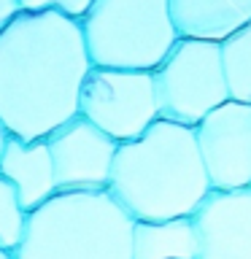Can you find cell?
Returning a JSON list of instances; mask_svg holds the SVG:
<instances>
[{"instance_id":"10","label":"cell","mask_w":251,"mask_h":259,"mask_svg":"<svg viewBox=\"0 0 251 259\" xmlns=\"http://www.w3.org/2000/svg\"><path fill=\"white\" fill-rule=\"evenodd\" d=\"M0 176L16 189V197L27 213L40 208L57 194L54 162L46 138L22 141V138L11 135L3 151V159H0Z\"/></svg>"},{"instance_id":"8","label":"cell","mask_w":251,"mask_h":259,"mask_svg":"<svg viewBox=\"0 0 251 259\" xmlns=\"http://www.w3.org/2000/svg\"><path fill=\"white\" fill-rule=\"evenodd\" d=\"M54 162L57 192H105L119 143L84 116H73L46 138Z\"/></svg>"},{"instance_id":"14","label":"cell","mask_w":251,"mask_h":259,"mask_svg":"<svg viewBox=\"0 0 251 259\" xmlns=\"http://www.w3.org/2000/svg\"><path fill=\"white\" fill-rule=\"evenodd\" d=\"M27 227V210L22 208L16 189L0 176V248L16 251L24 238Z\"/></svg>"},{"instance_id":"2","label":"cell","mask_w":251,"mask_h":259,"mask_svg":"<svg viewBox=\"0 0 251 259\" xmlns=\"http://www.w3.org/2000/svg\"><path fill=\"white\" fill-rule=\"evenodd\" d=\"M108 192L135 222L192 216L211 194L194 127L157 119L141 138L119 143Z\"/></svg>"},{"instance_id":"16","label":"cell","mask_w":251,"mask_h":259,"mask_svg":"<svg viewBox=\"0 0 251 259\" xmlns=\"http://www.w3.org/2000/svg\"><path fill=\"white\" fill-rule=\"evenodd\" d=\"M19 14H22L19 0H0V32H3Z\"/></svg>"},{"instance_id":"17","label":"cell","mask_w":251,"mask_h":259,"mask_svg":"<svg viewBox=\"0 0 251 259\" xmlns=\"http://www.w3.org/2000/svg\"><path fill=\"white\" fill-rule=\"evenodd\" d=\"M8 138H11V133H8L6 124L0 121V159H3V151H6V146H8Z\"/></svg>"},{"instance_id":"1","label":"cell","mask_w":251,"mask_h":259,"mask_svg":"<svg viewBox=\"0 0 251 259\" xmlns=\"http://www.w3.org/2000/svg\"><path fill=\"white\" fill-rule=\"evenodd\" d=\"M92 70L78 19L22 11L0 32V121L14 138H49L78 116V95Z\"/></svg>"},{"instance_id":"12","label":"cell","mask_w":251,"mask_h":259,"mask_svg":"<svg viewBox=\"0 0 251 259\" xmlns=\"http://www.w3.org/2000/svg\"><path fill=\"white\" fill-rule=\"evenodd\" d=\"M133 259H197V230L192 216L135 222Z\"/></svg>"},{"instance_id":"11","label":"cell","mask_w":251,"mask_h":259,"mask_svg":"<svg viewBox=\"0 0 251 259\" xmlns=\"http://www.w3.org/2000/svg\"><path fill=\"white\" fill-rule=\"evenodd\" d=\"M181 38L219 40L251 22V0H170Z\"/></svg>"},{"instance_id":"4","label":"cell","mask_w":251,"mask_h":259,"mask_svg":"<svg viewBox=\"0 0 251 259\" xmlns=\"http://www.w3.org/2000/svg\"><path fill=\"white\" fill-rule=\"evenodd\" d=\"M78 24L95 68L157 70L181 38L170 0H95Z\"/></svg>"},{"instance_id":"13","label":"cell","mask_w":251,"mask_h":259,"mask_svg":"<svg viewBox=\"0 0 251 259\" xmlns=\"http://www.w3.org/2000/svg\"><path fill=\"white\" fill-rule=\"evenodd\" d=\"M222 60L230 100L251 105V22L222 40Z\"/></svg>"},{"instance_id":"3","label":"cell","mask_w":251,"mask_h":259,"mask_svg":"<svg viewBox=\"0 0 251 259\" xmlns=\"http://www.w3.org/2000/svg\"><path fill=\"white\" fill-rule=\"evenodd\" d=\"M135 219L111 192H57L27 213L14 259H133Z\"/></svg>"},{"instance_id":"18","label":"cell","mask_w":251,"mask_h":259,"mask_svg":"<svg viewBox=\"0 0 251 259\" xmlns=\"http://www.w3.org/2000/svg\"><path fill=\"white\" fill-rule=\"evenodd\" d=\"M0 259H14V251H6V248H0Z\"/></svg>"},{"instance_id":"7","label":"cell","mask_w":251,"mask_h":259,"mask_svg":"<svg viewBox=\"0 0 251 259\" xmlns=\"http://www.w3.org/2000/svg\"><path fill=\"white\" fill-rule=\"evenodd\" d=\"M211 189L251 186V105L227 100L194 127Z\"/></svg>"},{"instance_id":"15","label":"cell","mask_w":251,"mask_h":259,"mask_svg":"<svg viewBox=\"0 0 251 259\" xmlns=\"http://www.w3.org/2000/svg\"><path fill=\"white\" fill-rule=\"evenodd\" d=\"M95 0H19L22 11H30V14H40V11H57V14H65L70 19H81L89 6Z\"/></svg>"},{"instance_id":"5","label":"cell","mask_w":251,"mask_h":259,"mask_svg":"<svg viewBox=\"0 0 251 259\" xmlns=\"http://www.w3.org/2000/svg\"><path fill=\"white\" fill-rule=\"evenodd\" d=\"M154 84L162 119L197 127L214 108L230 100L222 44L178 38V44L154 70Z\"/></svg>"},{"instance_id":"6","label":"cell","mask_w":251,"mask_h":259,"mask_svg":"<svg viewBox=\"0 0 251 259\" xmlns=\"http://www.w3.org/2000/svg\"><path fill=\"white\" fill-rule=\"evenodd\" d=\"M78 113L116 143L141 138L159 116L154 70L95 68L78 95Z\"/></svg>"},{"instance_id":"9","label":"cell","mask_w":251,"mask_h":259,"mask_svg":"<svg viewBox=\"0 0 251 259\" xmlns=\"http://www.w3.org/2000/svg\"><path fill=\"white\" fill-rule=\"evenodd\" d=\"M192 222L197 259H251V186L211 189Z\"/></svg>"}]
</instances>
